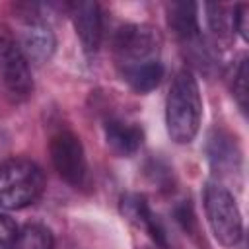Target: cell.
<instances>
[{
	"mask_svg": "<svg viewBox=\"0 0 249 249\" xmlns=\"http://www.w3.org/2000/svg\"><path fill=\"white\" fill-rule=\"evenodd\" d=\"M70 18L86 53H95L103 37V16L97 2L70 4Z\"/></svg>",
	"mask_w": 249,
	"mask_h": 249,
	"instance_id": "7",
	"label": "cell"
},
{
	"mask_svg": "<svg viewBox=\"0 0 249 249\" xmlns=\"http://www.w3.org/2000/svg\"><path fill=\"white\" fill-rule=\"evenodd\" d=\"M200 119L202 99L198 84L193 72L183 68L175 74L165 99V124L169 138L177 144H189L200 128Z\"/></svg>",
	"mask_w": 249,
	"mask_h": 249,
	"instance_id": "1",
	"label": "cell"
},
{
	"mask_svg": "<svg viewBox=\"0 0 249 249\" xmlns=\"http://www.w3.org/2000/svg\"><path fill=\"white\" fill-rule=\"evenodd\" d=\"M54 239L47 226L27 224L19 233L14 249H53Z\"/></svg>",
	"mask_w": 249,
	"mask_h": 249,
	"instance_id": "12",
	"label": "cell"
},
{
	"mask_svg": "<svg viewBox=\"0 0 249 249\" xmlns=\"http://www.w3.org/2000/svg\"><path fill=\"white\" fill-rule=\"evenodd\" d=\"M0 80L16 101L27 99L33 91L29 62L8 25H0Z\"/></svg>",
	"mask_w": 249,
	"mask_h": 249,
	"instance_id": "5",
	"label": "cell"
},
{
	"mask_svg": "<svg viewBox=\"0 0 249 249\" xmlns=\"http://www.w3.org/2000/svg\"><path fill=\"white\" fill-rule=\"evenodd\" d=\"M117 68L126 80L130 74L160 62V35L150 25H124L115 35Z\"/></svg>",
	"mask_w": 249,
	"mask_h": 249,
	"instance_id": "3",
	"label": "cell"
},
{
	"mask_svg": "<svg viewBox=\"0 0 249 249\" xmlns=\"http://www.w3.org/2000/svg\"><path fill=\"white\" fill-rule=\"evenodd\" d=\"M121 210H123V214L132 224H136L138 228H144L152 235L154 241L165 245V231H163L160 220L150 210V206L144 200V196H140V195H126V196H123Z\"/></svg>",
	"mask_w": 249,
	"mask_h": 249,
	"instance_id": "10",
	"label": "cell"
},
{
	"mask_svg": "<svg viewBox=\"0 0 249 249\" xmlns=\"http://www.w3.org/2000/svg\"><path fill=\"white\" fill-rule=\"evenodd\" d=\"M233 27L237 29V33L241 35L243 41L249 39V33H247V19H249V6L247 4H239L233 12Z\"/></svg>",
	"mask_w": 249,
	"mask_h": 249,
	"instance_id": "16",
	"label": "cell"
},
{
	"mask_svg": "<svg viewBox=\"0 0 249 249\" xmlns=\"http://www.w3.org/2000/svg\"><path fill=\"white\" fill-rule=\"evenodd\" d=\"M208 10V23H210V29L214 31V35L218 39H230L231 37V27H233V18L226 16V8L220 6V4H208L206 6Z\"/></svg>",
	"mask_w": 249,
	"mask_h": 249,
	"instance_id": "13",
	"label": "cell"
},
{
	"mask_svg": "<svg viewBox=\"0 0 249 249\" xmlns=\"http://www.w3.org/2000/svg\"><path fill=\"white\" fill-rule=\"evenodd\" d=\"M233 95L241 107V111H247V58H241L235 78H233Z\"/></svg>",
	"mask_w": 249,
	"mask_h": 249,
	"instance_id": "14",
	"label": "cell"
},
{
	"mask_svg": "<svg viewBox=\"0 0 249 249\" xmlns=\"http://www.w3.org/2000/svg\"><path fill=\"white\" fill-rule=\"evenodd\" d=\"M204 210L214 237L224 247H233L243 237V220L233 195L218 185L208 183L204 189Z\"/></svg>",
	"mask_w": 249,
	"mask_h": 249,
	"instance_id": "4",
	"label": "cell"
},
{
	"mask_svg": "<svg viewBox=\"0 0 249 249\" xmlns=\"http://www.w3.org/2000/svg\"><path fill=\"white\" fill-rule=\"evenodd\" d=\"M51 160L58 175L72 187H82L88 175L86 154L80 138L70 130H60L51 140Z\"/></svg>",
	"mask_w": 249,
	"mask_h": 249,
	"instance_id": "6",
	"label": "cell"
},
{
	"mask_svg": "<svg viewBox=\"0 0 249 249\" xmlns=\"http://www.w3.org/2000/svg\"><path fill=\"white\" fill-rule=\"evenodd\" d=\"M105 140L107 146L117 156H132L142 146L144 134L136 123H126L123 119H109L105 123Z\"/></svg>",
	"mask_w": 249,
	"mask_h": 249,
	"instance_id": "9",
	"label": "cell"
},
{
	"mask_svg": "<svg viewBox=\"0 0 249 249\" xmlns=\"http://www.w3.org/2000/svg\"><path fill=\"white\" fill-rule=\"evenodd\" d=\"M54 45H56V39H54L51 25L37 18H33V19L29 18L25 27L21 29V41H19V47H21L27 62L43 64L54 53Z\"/></svg>",
	"mask_w": 249,
	"mask_h": 249,
	"instance_id": "8",
	"label": "cell"
},
{
	"mask_svg": "<svg viewBox=\"0 0 249 249\" xmlns=\"http://www.w3.org/2000/svg\"><path fill=\"white\" fill-rule=\"evenodd\" d=\"M167 21L171 31L187 45H196L200 39V27L196 19V4L173 2L167 8Z\"/></svg>",
	"mask_w": 249,
	"mask_h": 249,
	"instance_id": "11",
	"label": "cell"
},
{
	"mask_svg": "<svg viewBox=\"0 0 249 249\" xmlns=\"http://www.w3.org/2000/svg\"><path fill=\"white\" fill-rule=\"evenodd\" d=\"M18 233L19 230L16 222L10 216L0 214V249H14L18 241Z\"/></svg>",
	"mask_w": 249,
	"mask_h": 249,
	"instance_id": "15",
	"label": "cell"
},
{
	"mask_svg": "<svg viewBox=\"0 0 249 249\" xmlns=\"http://www.w3.org/2000/svg\"><path fill=\"white\" fill-rule=\"evenodd\" d=\"M43 189L45 173L35 161L12 158L0 163V208H25L43 195Z\"/></svg>",
	"mask_w": 249,
	"mask_h": 249,
	"instance_id": "2",
	"label": "cell"
}]
</instances>
